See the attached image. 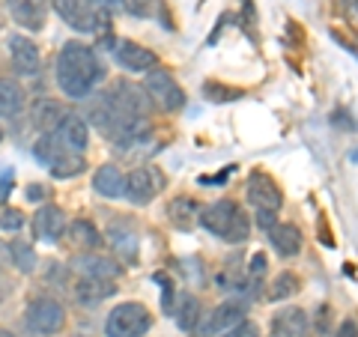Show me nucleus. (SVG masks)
<instances>
[{
  "label": "nucleus",
  "mask_w": 358,
  "mask_h": 337,
  "mask_svg": "<svg viewBox=\"0 0 358 337\" xmlns=\"http://www.w3.org/2000/svg\"><path fill=\"white\" fill-rule=\"evenodd\" d=\"M99 81V60L90 45L66 42L57 57V84L69 99H84Z\"/></svg>",
  "instance_id": "obj_1"
},
{
  "label": "nucleus",
  "mask_w": 358,
  "mask_h": 337,
  "mask_svg": "<svg viewBox=\"0 0 358 337\" xmlns=\"http://www.w3.org/2000/svg\"><path fill=\"white\" fill-rule=\"evenodd\" d=\"M200 224H203L212 236H218V239L230 242V245L245 242L251 233L248 215H245L242 206L233 203V200H215V203H209L200 212Z\"/></svg>",
  "instance_id": "obj_2"
},
{
  "label": "nucleus",
  "mask_w": 358,
  "mask_h": 337,
  "mask_svg": "<svg viewBox=\"0 0 358 337\" xmlns=\"http://www.w3.org/2000/svg\"><path fill=\"white\" fill-rule=\"evenodd\" d=\"M33 155H36V159L57 179H69V176H78L84 171V155L72 152L69 147H66V141L57 131L42 134V138L36 141V147H33Z\"/></svg>",
  "instance_id": "obj_3"
},
{
  "label": "nucleus",
  "mask_w": 358,
  "mask_h": 337,
  "mask_svg": "<svg viewBox=\"0 0 358 337\" xmlns=\"http://www.w3.org/2000/svg\"><path fill=\"white\" fill-rule=\"evenodd\" d=\"M152 325V313L138 305V301H122L105 320V334L108 337H143Z\"/></svg>",
  "instance_id": "obj_4"
},
{
  "label": "nucleus",
  "mask_w": 358,
  "mask_h": 337,
  "mask_svg": "<svg viewBox=\"0 0 358 337\" xmlns=\"http://www.w3.org/2000/svg\"><path fill=\"white\" fill-rule=\"evenodd\" d=\"M245 191H248V203L257 209V218H260V224L272 227L275 212L281 209V203H284L278 182H275V179L268 176V173L254 171V173L248 176V185H245Z\"/></svg>",
  "instance_id": "obj_5"
},
{
  "label": "nucleus",
  "mask_w": 358,
  "mask_h": 337,
  "mask_svg": "<svg viewBox=\"0 0 358 337\" xmlns=\"http://www.w3.org/2000/svg\"><path fill=\"white\" fill-rule=\"evenodd\" d=\"M54 9L78 33H99L108 27V13L96 9L90 0H54Z\"/></svg>",
  "instance_id": "obj_6"
},
{
  "label": "nucleus",
  "mask_w": 358,
  "mask_h": 337,
  "mask_svg": "<svg viewBox=\"0 0 358 337\" xmlns=\"http://www.w3.org/2000/svg\"><path fill=\"white\" fill-rule=\"evenodd\" d=\"M143 93H147V99H150L155 108L167 110V114H173V110H179V108L185 105L182 87H179L173 81V75L164 72V69H150L147 81H143Z\"/></svg>",
  "instance_id": "obj_7"
},
{
  "label": "nucleus",
  "mask_w": 358,
  "mask_h": 337,
  "mask_svg": "<svg viewBox=\"0 0 358 337\" xmlns=\"http://www.w3.org/2000/svg\"><path fill=\"white\" fill-rule=\"evenodd\" d=\"M27 329L36 331V334H57L66 322V310L60 301H54L48 296L42 299H33L27 305Z\"/></svg>",
  "instance_id": "obj_8"
},
{
  "label": "nucleus",
  "mask_w": 358,
  "mask_h": 337,
  "mask_svg": "<svg viewBox=\"0 0 358 337\" xmlns=\"http://www.w3.org/2000/svg\"><path fill=\"white\" fill-rule=\"evenodd\" d=\"M159 188H164V176L159 171H147V167H141V171H131L126 176V191H122V197H126L129 203H134V206H147Z\"/></svg>",
  "instance_id": "obj_9"
},
{
  "label": "nucleus",
  "mask_w": 358,
  "mask_h": 337,
  "mask_svg": "<svg viewBox=\"0 0 358 337\" xmlns=\"http://www.w3.org/2000/svg\"><path fill=\"white\" fill-rule=\"evenodd\" d=\"M108 99L114 102V108H117L126 120H143V117H147V110H150V105H152L150 99L143 96L141 87L126 84V81H120L114 89H110Z\"/></svg>",
  "instance_id": "obj_10"
},
{
  "label": "nucleus",
  "mask_w": 358,
  "mask_h": 337,
  "mask_svg": "<svg viewBox=\"0 0 358 337\" xmlns=\"http://www.w3.org/2000/svg\"><path fill=\"white\" fill-rule=\"evenodd\" d=\"M9 57H13V69L21 75V78H36L39 75V48L36 42H30L27 36H21V33H15V36H9Z\"/></svg>",
  "instance_id": "obj_11"
},
{
  "label": "nucleus",
  "mask_w": 358,
  "mask_h": 337,
  "mask_svg": "<svg viewBox=\"0 0 358 337\" xmlns=\"http://www.w3.org/2000/svg\"><path fill=\"white\" fill-rule=\"evenodd\" d=\"M242 322H245V313L239 305H221L206 317L203 329H200V337H224L233 329H239Z\"/></svg>",
  "instance_id": "obj_12"
},
{
  "label": "nucleus",
  "mask_w": 358,
  "mask_h": 337,
  "mask_svg": "<svg viewBox=\"0 0 358 337\" xmlns=\"http://www.w3.org/2000/svg\"><path fill=\"white\" fill-rule=\"evenodd\" d=\"M114 57H117V63L122 66V69H129V72H150V69H155V54L150 48H143V45H138V42H129V39L117 42Z\"/></svg>",
  "instance_id": "obj_13"
},
{
  "label": "nucleus",
  "mask_w": 358,
  "mask_h": 337,
  "mask_svg": "<svg viewBox=\"0 0 358 337\" xmlns=\"http://www.w3.org/2000/svg\"><path fill=\"white\" fill-rule=\"evenodd\" d=\"M9 15L18 21V27L42 30L48 18V3L45 0H9Z\"/></svg>",
  "instance_id": "obj_14"
},
{
  "label": "nucleus",
  "mask_w": 358,
  "mask_h": 337,
  "mask_svg": "<svg viewBox=\"0 0 358 337\" xmlns=\"http://www.w3.org/2000/svg\"><path fill=\"white\" fill-rule=\"evenodd\" d=\"M275 337H310V320L301 308H287L272 320Z\"/></svg>",
  "instance_id": "obj_15"
},
{
  "label": "nucleus",
  "mask_w": 358,
  "mask_h": 337,
  "mask_svg": "<svg viewBox=\"0 0 358 337\" xmlns=\"http://www.w3.org/2000/svg\"><path fill=\"white\" fill-rule=\"evenodd\" d=\"M63 230H66V215L60 206H42L36 212V218H33V233L42 242H57Z\"/></svg>",
  "instance_id": "obj_16"
},
{
  "label": "nucleus",
  "mask_w": 358,
  "mask_h": 337,
  "mask_svg": "<svg viewBox=\"0 0 358 337\" xmlns=\"http://www.w3.org/2000/svg\"><path fill=\"white\" fill-rule=\"evenodd\" d=\"M57 134L66 141V147H69L72 152H81L87 150V141H90V129H87V120L84 117H78V114H66L60 120V126H57Z\"/></svg>",
  "instance_id": "obj_17"
},
{
  "label": "nucleus",
  "mask_w": 358,
  "mask_h": 337,
  "mask_svg": "<svg viewBox=\"0 0 358 337\" xmlns=\"http://www.w3.org/2000/svg\"><path fill=\"white\" fill-rule=\"evenodd\" d=\"M268 242L275 245V251L281 257H296L301 251V233L293 224H272L268 227Z\"/></svg>",
  "instance_id": "obj_18"
},
{
  "label": "nucleus",
  "mask_w": 358,
  "mask_h": 337,
  "mask_svg": "<svg viewBox=\"0 0 358 337\" xmlns=\"http://www.w3.org/2000/svg\"><path fill=\"white\" fill-rule=\"evenodd\" d=\"M93 188H96L102 197L117 200V197H122V191H126V176H122L120 167L105 164V167H99V171H96V176H93Z\"/></svg>",
  "instance_id": "obj_19"
},
{
  "label": "nucleus",
  "mask_w": 358,
  "mask_h": 337,
  "mask_svg": "<svg viewBox=\"0 0 358 337\" xmlns=\"http://www.w3.org/2000/svg\"><path fill=\"white\" fill-rule=\"evenodd\" d=\"M27 96H24V87L13 78H0V117H15L21 114Z\"/></svg>",
  "instance_id": "obj_20"
},
{
  "label": "nucleus",
  "mask_w": 358,
  "mask_h": 337,
  "mask_svg": "<svg viewBox=\"0 0 358 337\" xmlns=\"http://www.w3.org/2000/svg\"><path fill=\"white\" fill-rule=\"evenodd\" d=\"M200 209L194 200H188V197H176V200H171L167 203V218L173 221V227H179V230H192L194 224L200 221Z\"/></svg>",
  "instance_id": "obj_21"
},
{
  "label": "nucleus",
  "mask_w": 358,
  "mask_h": 337,
  "mask_svg": "<svg viewBox=\"0 0 358 337\" xmlns=\"http://www.w3.org/2000/svg\"><path fill=\"white\" fill-rule=\"evenodd\" d=\"M78 268H81V275L84 278H93V280H114L120 278L122 268L117 263H110L105 260V257H93V254H87V257H78Z\"/></svg>",
  "instance_id": "obj_22"
},
{
  "label": "nucleus",
  "mask_w": 358,
  "mask_h": 337,
  "mask_svg": "<svg viewBox=\"0 0 358 337\" xmlns=\"http://www.w3.org/2000/svg\"><path fill=\"white\" fill-rule=\"evenodd\" d=\"M108 242H110V248L120 257H126V260H134V254H138V236H134L131 224H126V221H117L114 227L108 230Z\"/></svg>",
  "instance_id": "obj_23"
},
{
  "label": "nucleus",
  "mask_w": 358,
  "mask_h": 337,
  "mask_svg": "<svg viewBox=\"0 0 358 337\" xmlns=\"http://www.w3.org/2000/svg\"><path fill=\"white\" fill-rule=\"evenodd\" d=\"M69 239L78 245V248H84V251H99L105 245L102 233H99L93 224L84 221V218H78V221L69 224Z\"/></svg>",
  "instance_id": "obj_24"
},
{
  "label": "nucleus",
  "mask_w": 358,
  "mask_h": 337,
  "mask_svg": "<svg viewBox=\"0 0 358 337\" xmlns=\"http://www.w3.org/2000/svg\"><path fill=\"white\" fill-rule=\"evenodd\" d=\"M200 317H203V308L192 293H182L179 296V305H176V325L182 331H194Z\"/></svg>",
  "instance_id": "obj_25"
},
{
  "label": "nucleus",
  "mask_w": 358,
  "mask_h": 337,
  "mask_svg": "<svg viewBox=\"0 0 358 337\" xmlns=\"http://www.w3.org/2000/svg\"><path fill=\"white\" fill-rule=\"evenodd\" d=\"M63 117H66V110H63L57 102H51V99H39L36 108H33V122H36V126H39L45 134L57 129Z\"/></svg>",
  "instance_id": "obj_26"
},
{
  "label": "nucleus",
  "mask_w": 358,
  "mask_h": 337,
  "mask_svg": "<svg viewBox=\"0 0 358 337\" xmlns=\"http://www.w3.org/2000/svg\"><path fill=\"white\" fill-rule=\"evenodd\" d=\"M6 257L13 260V266H18V272H24V275L36 268V251H33V245H27V242H9Z\"/></svg>",
  "instance_id": "obj_27"
},
{
  "label": "nucleus",
  "mask_w": 358,
  "mask_h": 337,
  "mask_svg": "<svg viewBox=\"0 0 358 337\" xmlns=\"http://www.w3.org/2000/svg\"><path fill=\"white\" fill-rule=\"evenodd\" d=\"M114 293V284H108V280H93V278H84L81 280V289H78V299L81 301H99Z\"/></svg>",
  "instance_id": "obj_28"
},
{
  "label": "nucleus",
  "mask_w": 358,
  "mask_h": 337,
  "mask_svg": "<svg viewBox=\"0 0 358 337\" xmlns=\"http://www.w3.org/2000/svg\"><path fill=\"white\" fill-rule=\"evenodd\" d=\"M299 289V278L293 272H281L275 280H272V289H268V299L272 301H281V299H289Z\"/></svg>",
  "instance_id": "obj_29"
},
{
  "label": "nucleus",
  "mask_w": 358,
  "mask_h": 337,
  "mask_svg": "<svg viewBox=\"0 0 358 337\" xmlns=\"http://www.w3.org/2000/svg\"><path fill=\"white\" fill-rule=\"evenodd\" d=\"M21 227H24V215H21L18 209H3V212H0V230L18 233Z\"/></svg>",
  "instance_id": "obj_30"
},
{
  "label": "nucleus",
  "mask_w": 358,
  "mask_h": 337,
  "mask_svg": "<svg viewBox=\"0 0 358 337\" xmlns=\"http://www.w3.org/2000/svg\"><path fill=\"white\" fill-rule=\"evenodd\" d=\"M122 6L138 18H150L155 13V0H122Z\"/></svg>",
  "instance_id": "obj_31"
},
{
  "label": "nucleus",
  "mask_w": 358,
  "mask_h": 337,
  "mask_svg": "<svg viewBox=\"0 0 358 337\" xmlns=\"http://www.w3.org/2000/svg\"><path fill=\"white\" fill-rule=\"evenodd\" d=\"M341 9H343L346 24L358 33V0H341Z\"/></svg>",
  "instance_id": "obj_32"
},
{
  "label": "nucleus",
  "mask_w": 358,
  "mask_h": 337,
  "mask_svg": "<svg viewBox=\"0 0 358 337\" xmlns=\"http://www.w3.org/2000/svg\"><path fill=\"white\" fill-rule=\"evenodd\" d=\"M263 275H266V254H254L251 268H248V278L251 280H260Z\"/></svg>",
  "instance_id": "obj_33"
},
{
  "label": "nucleus",
  "mask_w": 358,
  "mask_h": 337,
  "mask_svg": "<svg viewBox=\"0 0 358 337\" xmlns=\"http://www.w3.org/2000/svg\"><path fill=\"white\" fill-rule=\"evenodd\" d=\"M45 197H48V188H45V185H27V200H30V203L45 200Z\"/></svg>",
  "instance_id": "obj_34"
},
{
  "label": "nucleus",
  "mask_w": 358,
  "mask_h": 337,
  "mask_svg": "<svg viewBox=\"0 0 358 337\" xmlns=\"http://www.w3.org/2000/svg\"><path fill=\"white\" fill-rule=\"evenodd\" d=\"M224 337H257V329H254V325H248V322H242L239 329H233L230 334H224Z\"/></svg>",
  "instance_id": "obj_35"
},
{
  "label": "nucleus",
  "mask_w": 358,
  "mask_h": 337,
  "mask_svg": "<svg viewBox=\"0 0 358 337\" xmlns=\"http://www.w3.org/2000/svg\"><path fill=\"white\" fill-rule=\"evenodd\" d=\"M96 9H102V13H110V9H117V6H122V0H90Z\"/></svg>",
  "instance_id": "obj_36"
},
{
  "label": "nucleus",
  "mask_w": 358,
  "mask_h": 337,
  "mask_svg": "<svg viewBox=\"0 0 358 337\" xmlns=\"http://www.w3.org/2000/svg\"><path fill=\"white\" fill-rule=\"evenodd\" d=\"M338 337H358V325L352 320H346L341 329H338Z\"/></svg>",
  "instance_id": "obj_37"
},
{
  "label": "nucleus",
  "mask_w": 358,
  "mask_h": 337,
  "mask_svg": "<svg viewBox=\"0 0 358 337\" xmlns=\"http://www.w3.org/2000/svg\"><path fill=\"white\" fill-rule=\"evenodd\" d=\"M0 337H13V334H9V331H0Z\"/></svg>",
  "instance_id": "obj_38"
},
{
  "label": "nucleus",
  "mask_w": 358,
  "mask_h": 337,
  "mask_svg": "<svg viewBox=\"0 0 358 337\" xmlns=\"http://www.w3.org/2000/svg\"><path fill=\"white\" fill-rule=\"evenodd\" d=\"M0 141H3V129H0Z\"/></svg>",
  "instance_id": "obj_39"
}]
</instances>
